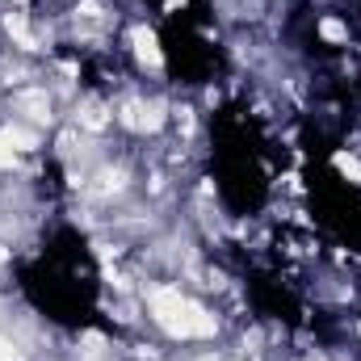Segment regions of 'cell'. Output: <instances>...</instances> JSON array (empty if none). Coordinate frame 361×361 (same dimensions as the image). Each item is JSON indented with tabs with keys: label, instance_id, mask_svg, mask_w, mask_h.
I'll use <instances>...</instances> for the list:
<instances>
[{
	"label": "cell",
	"instance_id": "5",
	"mask_svg": "<svg viewBox=\"0 0 361 361\" xmlns=\"http://www.w3.org/2000/svg\"><path fill=\"white\" fill-rule=\"evenodd\" d=\"M0 143H4V147H13V152H30V147H38V139H34L25 126H8V130L0 135Z\"/></svg>",
	"mask_w": 361,
	"mask_h": 361
},
{
	"label": "cell",
	"instance_id": "7",
	"mask_svg": "<svg viewBox=\"0 0 361 361\" xmlns=\"http://www.w3.org/2000/svg\"><path fill=\"white\" fill-rule=\"evenodd\" d=\"M118 118H122V126H135V130H139V118H143V105H139V101H126Z\"/></svg>",
	"mask_w": 361,
	"mask_h": 361
},
{
	"label": "cell",
	"instance_id": "1",
	"mask_svg": "<svg viewBox=\"0 0 361 361\" xmlns=\"http://www.w3.org/2000/svg\"><path fill=\"white\" fill-rule=\"evenodd\" d=\"M152 315L169 336H214V315H206L197 302H189L177 286L152 290Z\"/></svg>",
	"mask_w": 361,
	"mask_h": 361
},
{
	"label": "cell",
	"instance_id": "8",
	"mask_svg": "<svg viewBox=\"0 0 361 361\" xmlns=\"http://www.w3.org/2000/svg\"><path fill=\"white\" fill-rule=\"evenodd\" d=\"M85 126H92V130H101V126H105V118H101V109H97V105H85Z\"/></svg>",
	"mask_w": 361,
	"mask_h": 361
},
{
	"label": "cell",
	"instance_id": "11",
	"mask_svg": "<svg viewBox=\"0 0 361 361\" xmlns=\"http://www.w3.org/2000/svg\"><path fill=\"white\" fill-rule=\"evenodd\" d=\"M0 169H13V147L0 143Z\"/></svg>",
	"mask_w": 361,
	"mask_h": 361
},
{
	"label": "cell",
	"instance_id": "6",
	"mask_svg": "<svg viewBox=\"0 0 361 361\" xmlns=\"http://www.w3.org/2000/svg\"><path fill=\"white\" fill-rule=\"evenodd\" d=\"M319 34H324L328 42H345V38H349V30H345L336 17H324V21H319Z\"/></svg>",
	"mask_w": 361,
	"mask_h": 361
},
{
	"label": "cell",
	"instance_id": "9",
	"mask_svg": "<svg viewBox=\"0 0 361 361\" xmlns=\"http://www.w3.org/2000/svg\"><path fill=\"white\" fill-rule=\"evenodd\" d=\"M336 169H341V173H349V177H361V164H357V160H349V156H336Z\"/></svg>",
	"mask_w": 361,
	"mask_h": 361
},
{
	"label": "cell",
	"instance_id": "2",
	"mask_svg": "<svg viewBox=\"0 0 361 361\" xmlns=\"http://www.w3.org/2000/svg\"><path fill=\"white\" fill-rule=\"evenodd\" d=\"M130 42H135V55H139L143 68H160V63H164V55H160V38H156L147 25H139V30L130 34Z\"/></svg>",
	"mask_w": 361,
	"mask_h": 361
},
{
	"label": "cell",
	"instance_id": "3",
	"mask_svg": "<svg viewBox=\"0 0 361 361\" xmlns=\"http://www.w3.org/2000/svg\"><path fill=\"white\" fill-rule=\"evenodd\" d=\"M17 109H21L25 118H34V122H47V118H51V101H47V92H38V89L17 92Z\"/></svg>",
	"mask_w": 361,
	"mask_h": 361
},
{
	"label": "cell",
	"instance_id": "4",
	"mask_svg": "<svg viewBox=\"0 0 361 361\" xmlns=\"http://www.w3.org/2000/svg\"><path fill=\"white\" fill-rule=\"evenodd\" d=\"M4 30H8V38H17L25 51H38V42H34V34H30V25H25L21 13H8V17H4Z\"/></svg>",
	"mask_w": 361,
	"mask_h": 361
},
{
	"label": "cell",
	"instance_id": "10",
	"mask_svg": "<svg viewBox=\"0 0 361 361\" xmlns=\"http://www.w3.org/2000/svg\"><path fill=\"white\" fill-rule=\"evenodd\" d=\"M0 361H25V357H21V353H17V349H13V345L0 336Z\"/></svg>",
	"mask_w": 361,
	"mask_h": 361
}]
</instances>
